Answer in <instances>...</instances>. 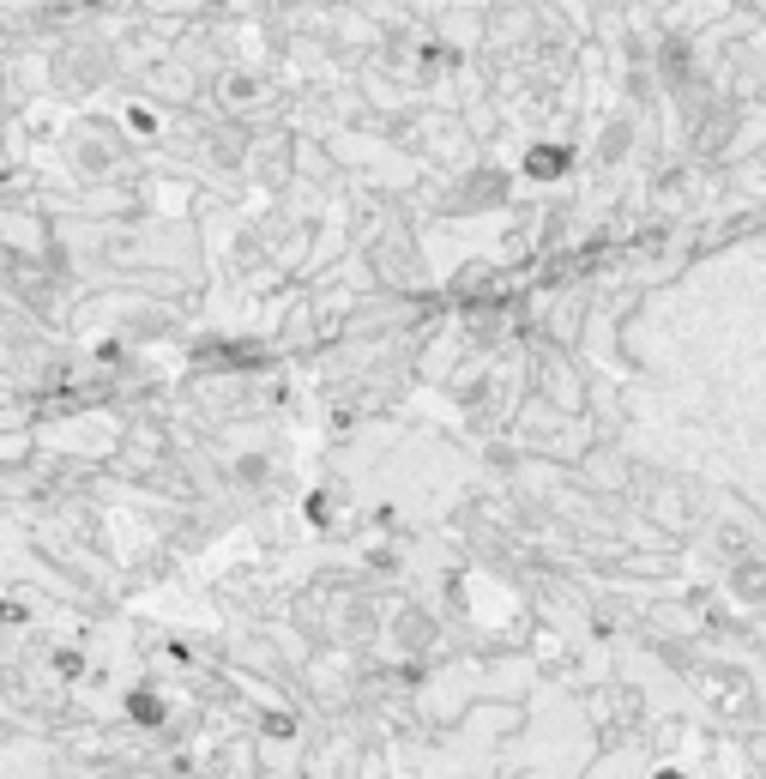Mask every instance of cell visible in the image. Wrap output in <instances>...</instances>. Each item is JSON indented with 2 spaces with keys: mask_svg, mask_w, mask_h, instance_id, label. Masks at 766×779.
<instances>
[{
  "mask_svg": "<svg viewBox=\"0 0 766 779\" xmlns=\"http://www.w3.org/2000/svg\"><path fill=\"white\" fill-rule=\"evenodd\" d=\"M640 429L766 514V230L694 260L628 321Z\"/></svg>",
  "mask_w": 766,
  "mask_h": 779,
  "instance_id": "6da1fadb",
  "label": "cell"
}]
</instances>
